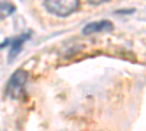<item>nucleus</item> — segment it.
<instances>
[{"label": "nucleus", "mask_w": 146, "mask_h": 131, "mask_svg": "<svg viewBox=\"0 0 146 131\" xmlns=\"http://www.w3.org/2000/svg\"><path fill=\"white\" fill-rule=\"evenodd\" d=\"M27 83V73L23 70H16L13 76H12L9 86H7V93L12 98H19L22 92H23V86Z\"/></svg>", "instance_id": "2"}, {"label": "nucleus", "mask_w": 146, "mask_h": 131, "mask_svg": "<svg viewBox=\"0 0 146 131\" xmlns=\"http://www.w3.org/2000/svg\"><path fill=\"white\" fill-rule=\"evenodd\" d=\"M29 37H31V34H25V35H21V37H18V38H15V39H12V47H10V53H9V60L15 58V57L19 54L22 44L25 42Z\"/></svg>", "instance_id": "4"}, {"label": "nucleus", "mask_w": 146, "mask_h": 131, "mask_svg": "<svg viewBox=\"0 0 146 131\" xmlns=\"http://www.w3.org/2000/svg\"><path fill=\"white\" fill-rule=\"evenodd\" d=\"M15 12V6L10 3H0V18H7Z\"/></svg>", "instance_id": "5"}, {"label": "nucleus", "mask_w": 146, "mask_h": 131, "mask_svg": "<svg viewBox=\"0 0 146 131\" xmlns=\"http://www.w3.org/2000/svg\"><path fill=\"white\" fill-rule=\"evenodd\" d=\"M88 2H89L91 5H101V3H104V2H108V0H88Z\"/></svg>", "instance_id": "6"}, {"label": "nucleus", "mask_w": 146, "mask_h": 131, "mask_svg": "<svg viewBox=\"0 0 146 131\" xmlns=\"http://www.w3.org/2000/svg\"><path fill=\"white\" fill-rule=\"evenodd\" d=\"M113 29V23L110 20H100V22H92L88 23L83 28V35H91L94 32H101V31H111Z\"/></svg>", "instance_id": "3"}, {"label": "nucleus", "mask_w": 146, "mask_h": 131, "mask_svg": "<svg viewBox=\"0 0 146 131\" xmlns=\"http://www.w3.org/2000/svg\"><path fill=\"white\" fill-rule=\"evenodd\" d=\"M45 7L57 16H69L79 7V0H45Z\"/></svg>", "instance_id": "1"}]
</instances>
